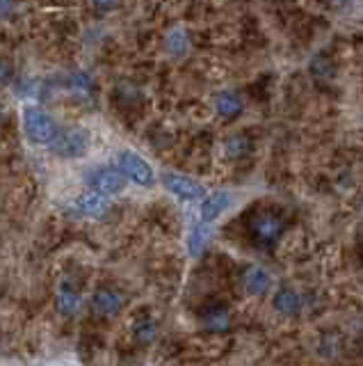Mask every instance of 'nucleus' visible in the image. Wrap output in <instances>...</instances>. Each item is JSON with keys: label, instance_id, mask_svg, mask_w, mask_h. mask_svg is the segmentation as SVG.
<instances>
[{"label": "nucleus", "instance_id": "obj_1", "mask_svg": "<svg viewBox=\"0 0 363 366\" xmlns=\"http://www.w3.org/2000/svg\"><path fill=\"white\" fill-rule=\"evenodd\" d=\"M23 131L32 144L51 146L55 142L60 128L55 124V119H53L46 110H41L37 106H28L23 110Z\"/></svg>", "mask_w": 363, "mask_h": 366}, {"label": "nucleus", "instance_id": "obj_2", "mask_svg": "<svg viewBox=\"0 0 363 366\" xmlns=\"http://www.w3.org/2000/svg\"><path fill=\"white\" fill-rule=\"evenodd\" d=\"M117 170L128 181L138 183L142 188H151L153 181H156V174H153V168L142 158L140 153H135L131 149H124L117 156Z\"/></svg>", "mask_w": 363, "mask_h": 366}, {"label": "nucleus", "instance_id": "obj_3", "mask_svg": "<svg viewBox=\"0 0 363 366\" xmlns=\"http://www.w3.org/2000/svg\"><path fill=\"white\" fill-rule=\"evenodd\" d=\"M53 153H58L60 158H80L89 149V131L87 128L71 126L67 131H60L55 142L51 144Z\"/></svg>", "mask_w": 363, "mask_h": 366}, {"label": "nucleus", "instance_id": "obj_4", "mask_svg": "<svg viewBox=\"0 0 363 366\" xmlns=\"http://www.w3.org/2000/svg\"><path fill=\"white\" fill-rule=\"evenodd\" d=\"M284 227H286L284 217L272 213V210H260V213L251 217V225H249L251 236L265 247L275 245L279 241L281 234H284Z\"/></svg>", "mask_w": 363, "mask_h": 366}, {"label": "nucleus", "instance_id": "obj_5", "mask_svg": "<svg viewBox=\"0 0 363 366\" xmlns=\"http://www.w3.org/2000/svg\"><path fill=\"white\" fill-rule=\"evenodd\" d=\"M87 183L98 195L112 197L126 188V177L117 168H96L87 174Z\"/></svg>", "mask_w": 363, "mask_h": 366}, {"label": "nucleus", "instance_id": "obj_6", "mask_svg": "<svg viewBox=\"0 0 363 366\" xmlns=\"http://www.w3.org/2000/svg\"><path fill=\"white\" fill-rule=\"evenodd\" d=\"M162 186L167 188V192H171V195L183 201H197V199L206 197V188L202 183L190 177H183V174H176V172L162 174Z\"/></svg>", "mask_w": 363, "mask_h": 366}, {"label": "nucleus", "instance_id": "obj_7", "mask_svg": "<svg viewBox=\"0 0 363 366\" xmlns=\"http://www.w3.org/2000/svg\"><path fill=\"white\" fill-rule=\"evenodd\" d=\"M229 206H231L229 192L217 190V192H213V195H206L202 199V208H199V213H202V222H206V225L215 222V220L220 217Z\"/></svg>", "mask_w": 363, "mask_h": 366}, {"label": "nucleus", "instance_id": "obj_8", "mask_svg": "<svg viewBox=\"0 0 363 366\" xmlns=\"http://www.w3.org/2000/svg\"><path fill=\"white\" fill-rule=\"evenodd\" d=\"M213 103H215V113L220 115L222 119H235L238 115H242V110H244L242 96L233 89L217 92Z\"/></svg>", "mask_w": 363, "mask_h": 366}, {"label": "nucleus", "instance_id": "obj_9", "mask_svg": "<svg viewBox=\"0 0 363 366\" xmlns=\"http://www.w3.org/2000/svg\"><path fill=\"white\" fill-rule=\"evenodd\" d=\"M74 206H76L78 213H83V215L101 217V215L107 213V210H110V201H107L105 195H98V192L89 190V192H83V195H78Z\"/></svg>", "mask_w": 363, "mask_h": 366}, {"label": "nucleus", "instance_id": "obj_10", "mask_svg": "<svg viewBox=\"0 0 363 366\" xmlns=\"http://www.w3.org/2000/svg\"><path fill=\"white\" fill-rule=\"evenodd\" d=\"M92 309L96 311V314H101V316H114L117 311L121 309V298L117 296L114 291H110V289H101V291L94 293Z\"/></svg>", "mask_w": 363, "mask_h": 366}, {"label": "nucleus", "instance_id": "obj_11", "mask_svg": "<svg viewBox=\"0 0 363 366\" xmlns=\"http://www.w3.org/2000/svg\"><path fill=\"white\" fill-rule=\"evenodd\" d=\"M165 49L171 58H185L187 51H190V39H187V32L183 27H171L165 37Z\"/></svg>", "mask_w": 363, "mask_h": 366}, {"label": "nucleus", "instance_id": "obj_12", "mask_svg": "<svg viewBox=\"0 0 363 366\" xmlns=\"http://www.w3.org/2000/svg\"><path fill=\"white\" fill-rule=\"evenodd\" d=\"M244 289H247V293H251V296H263L268 289H270V274L258 268V265H251V268H247V272H244Z\"/></svg>", "mask_w": 363, "mask_h": 366}, {"label": "nucleus", "instance_id": "obj_13", "mask_svg": "<svg viewBox=\"0 0 363 366\" xmlns=\"http://www.w3.org/2000/svg\"><path fill=\"white\" fill-rule=\"evenodd\" d=\"M275 309L279 311V314H284V316H293V314H297L299 311V305H302V300H299V296L293 291V289H288V286H284V289H279L277 293H275Z\"/></svg>", "mask_w": 363, "mask_h": 366}, {"label": "nucleus", "instance_id": "obj_14", "mask_svg": "<svg viewBox=\"0 0 363 366\" xmlns=\"http://www.w3.org/2000/svg\"><path fill=\"white\" fill-rule=\"evenodd\" d=\"M208 241H211V225L206 222H199L192 232H190V238H187V250L192 256H199L204 250Z\"/></svg>", "mask_w": 363, "mask_h": 366}, {"label": "nucleus", "instance_id": "obj_15", "mask_svg": "<svg viewBox=\"0 0 363 366\" xmlns=\"http://www.w3.org/2000/svg\"><path fill=\"white\" fill-rule=\"evenodd\" d=\"M55 302H58V309H60L62 316H74V314H78V309H80L78 293L74 289H69V286H62L58 291Z\"/></svg>", "mask_w": 363, "mask_h": 366}, {"label": "nucleus", "instance_id": "obj_16", "mask_svg": "<svg viewBox=\"0 0 363 366\" xmlns=\"http://www.w3.org/2000/svg\"><path fill=\"white\" fill-rule=\"evenodd\" d=\"M249 149H251V142L244 135H233V137H229V140L224 142V151L233 160L235 158H242V156H247Z\"/></svg>", "mask_w": 363, "mask_h": 366}, {"label": "nucleus", "instance_id": "obj_17", "mask_svg": "<svg viewBox=\"0 0 363 366\" xmlns=\"http://www.w3.org/2000/svg\"><path fill=\"white\" fill-rule=\"evenodd\" d=\"M156 334H158V327H156V323H153L151 318L138 320V325H135V339H138V341L151 343L153 339H156Z\"/></svg>", "mask_w": 363, "mask_h": 366}, {"label": "nucleus", "instance_id": "obj_18", "mask_svg": "<svg viewBox=\"0 0 363 366\" xmlns=\"http://www.w3.org/2000/svg\"><path fill=\"white\" fill-rule=\"evenodd\" d=\"M334 67L326 60H322V58H315L313 62H311V73L315 78H329V76H334Z\"/></svg>", "mask_w": 363, "mask_h": 366}, {"label": "nucleus", "instance_id": "obj_19", "mask_svg": "<svg viewBox=\"0 0 363 366\" xmlns=\"http://www.w3.org/2000/svg\"><path fill=\"white\" fill-rule=\"evenodd\" d=\"M206 325L211 329H226L229 327V316H226V311H215L213 316H208Z\"/></svg>", "mask_w": 363, "mask_h": 366}, {"label": "nucleus", "instance_id": "obj_20", "mask_svg": "<svg viewBox=\"0 0 363 366\" xmlns=\"http://www.w3.org/2000/svg\"><path fill=\"white\" fill-rule=\"evenodd\" d=\"M92 5H94V9H98V12H110V9L119 5V0H92Z\"/></svg>", "mask_w": 363, "mask_h": 366}, {"label": "nucleus", "instance_id": "obj_21", "mask_svg": "<svg viewBox=\"0 0 363 366\" xmlns=\"http://www.w3.org/2000/svg\"><path fill=\"white\" fill-rule=\"evenodd\" d=\"M7 78H10V64H7L5 60H0V85L7 82Z\"/></svg>", "mask_w": 363, "mask_h": 366}, {"label": "nucleus", "instance_id": "obj_22", "mask_svg": "<svg viewBox=\"0 0 363 366\" xmlns=\"http://www.w3.org/2000/svg\"><path fill=\"white\" fill-rule=\"evenodd\" d=\"M12 14V0H0V16Z\"/></svg>", "mask_w": 363, "mask_h": 366}]
</instances>
